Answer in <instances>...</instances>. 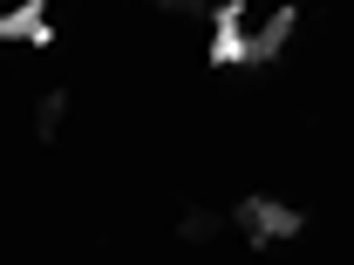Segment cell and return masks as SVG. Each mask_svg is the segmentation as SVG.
Returning <instances> with one entry per match:
<instances>
[{"label": "cell", "mask_w": 354, "mask_h": 265, "mask_svg": "<svg viewBox=\"0 0 354 265\" xmlns=\"http://www.w3.org/2000/svg\"><path fill=\"white\" fill-rule=\"evenodd\" d=\"M239 224H245L252 245H272V238H293V231L307 224V211H286V204H272V197H245V204H239Z\"/></svg>", "instance_id": "obj_1"}, {"label": "cell", "mask_w": 354, "mask_h": 265, "mask_svg": "<svg viewBox=\"0 0 354 265\" xmlns=\"http://www.w3.org/2000/svg\"><path fill=\"white\" fill-rule=\"evenodd\" d=\"M0 41H35V48H55V28H48V0H21L14 14H0Z\"/></svg>", "instance_id": "obj_2"}, {"label": "cell", "mask_w": 354, "mask_h": 265, "mask_svg": "<svg viewBox=\"0 0 354 265\" xmlns=\"http://www.w3.org/2000/svg\"><path fill=\"white\" fill-rule=\"evenodd\" d=\"M232 61H245V0H225L212 35V68H232Z\"/></svg>", "instance_id": "obj_3"}, {"label": "cell", "mask_w": 354, "mask_h": 265, "mask_svg": "<svg viewBox=\"0 0 354 265\" xmlns=\"http://www.w3.org/2000/svg\"><path fill=\"white\" fill-rule=\"evenodd\" d=\"M293 28H300V7H272V21H266L259 35H245V61H272Z\"/></svg>", "instance_id": "obj_4"}, {"label": "cell", "mask_w": 354, "mask_h": 265, "mask_svg": "<svg viewBox=\"0 0 354 265\" xmlns=\"http://www.w3.org/2000/svg\"><path fill=\"white\" fill-rule=\"evenodd\" d=\"M62 116H68V95L55 88V95H41V109H35V130H41V136H55V130H62Z\"/></svg>", "instance_id": "obj_5"}, {"label": "cell", "mask_w": 354, "mask_h": 265, "mask_svg": "<svg viewBox=\"0 0 354 265\" xmlns=\"http://www.w3.org/2000/svg\"><path fill=\"white\" fill-rule=\"evenodd\" d=\"M218 224H212V211H184V238H212Z\"/></svg>", "instance_id": "obj_6"}, {"label": "cell", "mask_w": 354, "mask_h": 265, "mask_svg": "<svg viewBox=\"0 0 354 265\" xmlns=\"http://www.w3.org/2000/svg\"><path fill=\"white\" fill-rule=\"evenodd\" d=\"M157 7H171V14H205L212 0H157Z\"/></svg>", "instance_id": "obj_7"}]
</instances>
